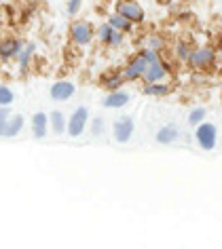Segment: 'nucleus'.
<instances>
[{"instance_id":"obj_28","label":"nucleus","mask_w":222,"mask_h":249,"mask_svg":"<svg viewBox=\"0 0 222 249\" xmlns=\"http://www.w3.org/2000/svg\"><path fill=\"white\" fill-rule=\"evenodd\" d=\"M0 4H2V0H0Z\"/></svg>"},{"instance_id":"obj_1","label":"nucleus","mask_w":222,"mask_h":249,"mask_svg":"<svg viewBox=\"0 0 222 249\" xmlns=\"http://www.w3.org/2000/svg\"><path fill=\"white\" fill-rule=\"evenodd\" d=\"M155 57H159L157 51H150V49H140L138 53H133L131 57H129V61L125 64V68H123V78L127 80V83H133V80H140L142 74L146 72V66L148 61H152Z\"/></svg>"},{"instance_id":"obj_16","label":"nucleus","mask_w":222,"mask_h":249,"mask_svg":"<svg viewBox=\"0 0 222 249\" xmlns=\"http://www.w3.org/2000/svg\"><path fill=\"white\" fill-rule=\"evenodd\" d=\"M68 127V116L61 110H53L49 114V129L53 131V135H64Z\"/></svg>"},{"instance_id":"obj_2","label":"nucleus","mask_w":222,"mask_h":249,"mask_svg":"<svg viewBox=\"0 0 222 249\" xmlns=\"http://www.w3.org/2000/svg\"><path fill=\"white\" fill-rule=\"evenodd\" d=\"M68 36H70V42L76 47H89L91 42L95 40V28L93 23L87 19H76L70 23V30H68Z\"/></svg>"},{"instance_id":"obj_17","label":"nucleus","mask_w":222,"mask_h":249,"mask_svg":"<svg viewBox=\"0 0 222 249\" xmlns=\"http://www.w3.org/2000/svg\"><path fill=\"white\" fill-rule=\"evenodd\" d=\"M142 93L148 95V97H165V95L171 93V87L165 83V80H161V83H144Z\"/></svg>"},{"instance_id":"obj_3","label":"nucleus","mask_w":222,"mask_h":249,"mask_svg":"<svg viewBox=\"0 0 222 249\" xmlns=\"http://www.w3.org/2000/svg\"><path fill=\"white\" fill-rule=\"evenodd\" d=\"M114 11L125 17V19H129L133 26H142L146 19V13H144V9H142V4L138 0H116Z\"/></svg>"},{"instance_id":"obj_24","label":"nucleus","mask_w":222,"mask_h":249,"mask_svg":"<svg viewBox=\"0 0 222 249\" xmlns=\"http://www.w3.org/2000/svg\"><path fill=\"white\" fill-rule=\"evenodd\" d=\"M15 102V93L9 85H0V106H9Z\"/></svg>"},{"instance_id":"obj_26","label":"nucleus","mask_w":222,"mask_h":249,"mask_svg":"<svg viewBox=\"0 0 222 249\" xmlns=\"http://www.w3.org/2000/svg\"><path fill=\"white\" fill-rule=\"evenodd\" d=\"M83 2H85V0H68V4H66V13L70 15V17H76V15H78V11L83 9Z\"/></svg>"},{"instance_id":"obj_25","label":"nucleus","mask_w":222,"mask_h":249,"mask_svg":"<svg viewBox=\"0 0 222 249\" xmlns=\"http://www.w3.org/2000/svg\"><path fill=\"white\" fill-rule=\"evenodd\" d=\"M11 118V108L9 106H0V138H4V129Z\"/></svg>"},{"instance_id":"obj_21","label":"nucleus","mask_w":222,"mask_h":249,"mask_svg":"<svg viewBox=\"0 0 222 249\" xmlns=\"http://www.w3.org/2000/svg\"><path fill=\"white\" fill-rule=\"evenodd\" d=\"M205 116H207V110L203 108V106H197V108H193L188 114V124L190 127H197L199 123L205 121Z\"/></svg>"},{"instance_id":"obj_7","label":"nucleus","mask_w":222,"mask_h":249,"mask_svg":"<svg viewBox=\"0 0 222 249\" xmlns=\"http://www.w3.org/2000/svg\"><path fill=\"white\" fill-rule=\"evenodd\" d=\"M167 76H169V66L161 57H155L152 61H148L146 72L142 74V80L144 83H161Z\"/></svg>"},{"instance_id":"obj_23","label":"nucleus","mask_w":222,"mask_h":249,"mask_svg":"<svg viewBox=\"0 0 222 249\" xmlns=\"http://www.w3.org/2000/svg\"><path fill=\"white\" fill-rule=\"evenodd\" d=\"M163 38L159 34H150V36H146V40H144V49H150V51H161L163 49Z\"/></svg>"},{"instance_id":"obj_9","label":"nucleus","mask_w":222,"mask_h":249,"mask_svg":"<svg viewBox=\"0 0 222 249\" xmlns=\"http://www.w3.org/2000/svg\"><path fill=\"white\" fill-rule=\"evenodd\" d=\"M216 61V51L209 47H199V49H193V53H190L188 57V64L195 68V70H207V68H212Z\"/></svg>"},{"instance_id":"obj_6","label":"nucleus","mask_w":222,"mask_h":249,"mask_svg":"<svg viewBox=\"0 0 222 249\" xmlns=\"http://www.w3.org/2000/svg\"><path fill=\"white\" fill-rule=\"evenodd\" d=\"M195 140L197 144H199L201 150H214L216 148V142H218V129H216V124L212 123H199L197 124V131H195Z\"/></svg>"},{"instance_id":"obj_15","label":"nucleus","mask_w":222,"mask_h":249,"mask_svg":"<svg viewBox=\"0 0 222 249\" xmlns=\"http://www.w3.org/2000/svg\"><path fill=\"white\" fill-rule=\"evenodd\" d=\"M100 83H102L104 89H106V91L110 93V91H119V89H123V85H125L127 80L123 78V72H116V70H112V72L102 74Z\"/></svg>"},{"instance_id":"obj_18","label":"nucleus","mask_w":222,"mask_h":249,"mask_svg":"<svg viewBox=\"0 0 222 249\" xmlns=\"http://www.w3.org/2000/svg\"><path fill=\"white\" fill-rule=\"evenodd\" d=\"M23 124H26V118L21 114H11L7 129H4V140H13L23 131Z\"/></svg>"},{"instance_id":"obj_27","label":"nucleus","mask_w":222,"mask_h":249,"mask_svg":"<svg viewBox=\"0 0 222 249\" xmlns=\"http://www.w3.org/2000/svg\"><path fill=\"white\" fill-rule=\"evenodd\" d=\"M190 53H193V49H190L188 45H184V42H178V45H176V55H178V59L188 61Z\"/></svg>"},{"instance_id":"obj_8","label":"nucleus","mask_w":222,"mask_h":249,"mask_svg":"<svg viewBox=\"0 0 222 249\" xmlns=\"http://www.w3.org/2000/svg\"><path fill=\"white\" fill-rule=\"evenodd\" d=\"M133 131H135V124L131 116H121L112 123V138L119 144H127L133 138Z\"/></svg>"},{"instance_id":"obj_22","label":"nucleus","mask_w":222,"mask_h":249,"mask_svg":"<svg viewBox=\"0 0 222 249\" xmlns=\"http://www.w3.org/2000/svg\"><path fill=\"white\" fill-rule=\"evenodd\" d=\"M89 131H91L93 138H102L104 131H106V123H104V118L95 116L93 121H89Z\"/></svg>"},{"instance_id":"obj_19","label":"nucleus","mask_w":222,"mask_h":249,"mask_svg":"<svg viewBox=\"0 0 222 249\" xmlns=\"http://www.w3.org/2000/svg\"><path fill=\"white\" fill-rule=\"evenodd\" d=\"M178 138H180V131H178L174 124H165V127H161L157 131V142H159V144H163V146L174 144Z\"/></svg>"},{"instance_id":"obj_14","label":"nucleus","mask_w":222,"mask_h":249,"mask_svg":"<svg viewBox=\"0 0 222 249\" xmlns=\"http://www.w3.org/2000/svg\"><path fill=\"white\" fill-rule=\"evenodd\" d=\"M129 99H131V95H129L127 91H110L106 97H104V108H110V110H119L123 108V106L129 104Z\"/></svg>"},{"instance_id":"obj_12","label":"nucleus","mask_w":222,"mask_h":249,"mask_svg":"<svg viewBox=\"0 0 222 249\" xmlns=\"http://www.w3.org/2000/svg\"><path fill=\"white\" fill-rule=\"evenodd\" d=\"M30 129H32L34 140H45L49 135V114L45 112H34L32 118H30Z\"/></svg>"},{"instance_id":"obj_4","label":"nucleus","mask_w":222,"mask_h":249,"mask_svg":"<svg viewBox=\"0 0 222 249\" xmlns=\"http://www.w3.org/2000/svg\"><path fill=\"white\" fill-rule=\"evenodd\" d=\"M87 124H89V110H87V106H78V108L74 110L70 116H68L66 133L70 135V138H81V135L85 133V129H87Z\"/></svg>"},{"instance_id":"obj_13","label":"nucleus","mask_w":222,"mask_h":249,"mask_svg":"<svg viewBox=\"0 0 222 249\" xmlns=\"http://www.w3.org/2000/svg\"><path fill=\"white\" fill-rule=\"evenodd\" d=\"M36 55V42H23L19 55H17V68H19V76H26L32 66V59Z\"/></svg>"},{"instance_id":"obj_20","label":"nucleus","mask_w":222,"mask_h":249,"mask_svg":"<svg viewBox=\"0 0 222 249\" xmlns=\"http://www.w3.org/2000/svg\"><path fill=\"white\" fill-rule=\"evenodd\" d=\"M106 21H108L112 28L121 30L123 34H129V32H131V30H133V23L129 21V19H125V17H123V15H119V13H116V11H114V13H110V15H108V19H106Z\"/></svg>"},{"instance_id":"obj_11","label":"nucleus","mask_w":222,"mask_h":249,"mask_svg":"<svg viewBox=\"0 0 222 249\" xmlns=\"http://www.w3.org/2000/svg\"><path fill=\"white\" fill-rule=\"evenodd\" d=\"M21 47H23V40L17 38V36H4V38H0V61L17 59Z\"/></svg>"},{"instance_id":"obj_5","label":"nucleus","mask_w":222,"mask_h":249,"mask_svg":"<svg viewBox=\"0 0 222 249\" xmlns=\"http://www.w3.org/2000/svg\"><path fill=\"white\" fill-rule=\"evenodd\" d=\"M125 36H127V34H123L121 30L112 28L108 21L100 23V26H97V30H95V38H97V42H102L104 47H110V49L121 47L123 42H125Z\"/></svg>"},{"instance_id":"obj_10","label":"nucleus","mask_w":222,"mask_h":249,"mask_svg":"<svg viewBox=\"0 0 222 249\" xmlns=\"http://www.w3.org/2000/svg\"><path fill=\"white\" fill-rule=\"evenodd\" d=\"M74 93H76V85L72 83V80H57V83L51 85V89H49V97L53 99V102H68V99L74 97Z\"/></svg>"}]
</instances>
